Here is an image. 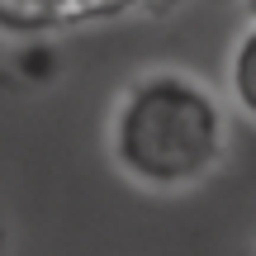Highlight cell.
Here are the masks:
<instances>
[{"label":"cell","mask_w":256,"mask_h":256,"mask_svg":"<svg viewBox=\"0 0 256 256\" xmlns=\"http://www.w3.org/2000/svg\"><path fill=\"white\" fill-rule=\"evenodd\" d=\"M66 28L62 0H0V34L10 38H38Z\"/></svg>","instance_id":"2"},{"label":"cell","mask_w":256,"mask_h":256,"mask_svg":"<svg viewBox=\"0 0 256 256\" xmlns=\"http://www.w3.org/2000/svg\"><path fill=\"white\" fill-rule=\"evenodd\" d=\"M228 114L200 76L152 66L128 81L110 114V156L142 190H190L218 171Z\"/></svg>","instance_id":"1"},{"label":"cell","mask_w":256,"mask_h":256,"mask_svg":"<svg viewBox=\"0 0 256 256\" xmlns=\"http://www.w3.org/2000/svg\"><path fill=\"white\" fill-rule=\"evenodd\" d=\"M66 5V28L72 24H104V19L133 14V10H152L162 0H62Z\"/></svg>","instance_id":"4"},{"label":"cell","mask_w":256,"mask_h":256,"mask_svg":"<svg viewBox=\"0 0 256 256\" xmlns=\"http://www.w3.org/2000/svg\"><path fill=\"white\" fill-rule=\"evenodd\" d=\"M228 95L256 124V19H247V28L228 48Z\"/></svg>","instance_id":"3"},{"label":"cell","mask_w":256,"mask_h":256,"mask_svg":"<svg viewBox=\"0 0 256 256\" xmlns=\"http://www.w3.org/2000/svg\"><path fill=\"white\" fill-rule=\"evenodd\" d=\"M242 5H247V19H256V0H242Z\"/></svg>","instance_id":"5"}]
</instances>
